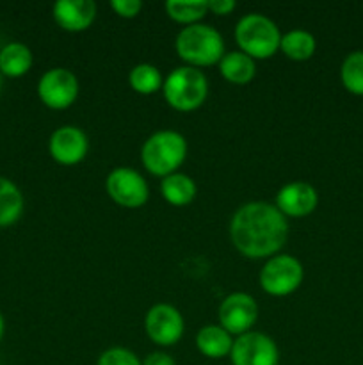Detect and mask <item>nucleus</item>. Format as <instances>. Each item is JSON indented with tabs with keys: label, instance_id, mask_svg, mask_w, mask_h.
<instances>
[{
	"label": "nucleus",
	"instance_id": "16",
	"mask_svg": "<svg viewBox=\"0 0 363 365\" xmlns=\"http://www.w3.org/2000/svg\"><path fill=\"white\" fill-rule=\"evenodd\" d=\"M32 61L34 57L25 43L11 41L0 50V73L11 78L23 77L32 68Z\"/></svg>",
	"mask_w": 363,
	"mask_h": 365
},
{
	"label": "nucleus",
	"instance_id": "11",
	"mask_svg": "<svg viewBox=\"0 0 363 365\" xmlns=\"http://www.w3.org/2000/svg\"><path fill=\"white\" fill-rule=\"evenodd\" d=\"M219 324L230 335L251 331L258 319V305L248 292H231L219 305Z\"/></svg>",
	"mask_w": 363,
	"mask_h": 365
},
{
	"label": "nucleus",
	"instance_id": "2",
	"mask_svg": "<svg viewBox=\"0 0 363 365\" xmlns=\"http://www.w3.org/2000/svg\"><path fill=\"white\" fill-rule=\"evenodd\" d=\"M174 48L187 66L194 68L219 64L224 56L223 36L217 29L205 24L187 25L182 29L174 39Z\"/></svg>",
	"mask_w": 363,
	"mask_h": 365
},
{
	"label": "nucleus",
	"instance_id": "12",
	"mask_svg": "<svg viewBox=\"0 0 363 365\" xmlns=\"http://www.w3.org/2000/svg\"><path fill=\"white\" fill-rule=\"evenodd\" d=\"M89 141L84 130L73 125L56 128L48 139V152L56 163L63 166H75L88 155Z\"/></svg>",
	"mask_w": 363,
	"mask_h": 365
},
{
	"label": "nucleus",
	"instance_id": "22",
	"mask_svg": "<svg viewBox=\"0 0 363 365\" xmlns=\"http://www.w3.org/2000/svg\"><path fill=\"white\" fill-rule=\"evenodd\" d=\"M128 82H130V88L139 95H153L164 86V78L159 68L148 63H141L132 68L128 73Z\"/></svg>",
	"mask_w": 363,
	"mask_h": 365
},
{
	"label": "nucleus",
	"instance_id": "26",
	"mask_svg": "<svg viewBox=\"0 0 363 365\" xmlns=\"http://www.w3.org/2000/svg\"><path fill=\"white\" fill-rule=\"evenodd\" d=\"M206 6H209L210 13L217 14V16H226V14L233 13L237 4H235L233 0H209Z\"/></svg>",
	"mask_w": 363,
	"mask_h": 365
},
{
	"label": "nucleus",
	"instance_id": "4",
	"mask_svg": "<svg viewBox=\"0 0 363 365\" xmlns=\"http://www.w3.org/2000/svg\"><path fill=\"white\" fill-rule=\"evenodd\" d=\"M235 41L253 59H269L280 50L281 32L265 14L249 13L235 25Z\"/></svg>",
	"mask_w": 363,
	"mask_h": 365
},
{
	"label": "nucleus",
	"instance_id": "20",
	"mask_svg": "<svg viewBox=\"0 0 363 365\" xmlns=\"http://www.w3.org/2000/svg\"><path fill=\"white\" fill-rule=\"evenodd\" d=\"M317 41L305 29H292L281 36L280 50L290 61H308L315 53Z\"/></svg>",
	"mask_w": 363,
	"mask_h": 365
},
{
	"label": "nucleus",
	"instance_id": "27",
	"mask_svg": "<svg viewBox=\"0 0 363 365\" xmlns=\"http://www.w3.org/2000/svg\"><path fill=\"white\" fill-rule=\"evenodd\" d=\"M142 365H177V364H174L173 356L167 355V353L153 351L142 360Z\"/></svg>",
	"mask_w": 363,
	"mask_h": 365
},
{
	"label": "nucleus",
	"instance_id": "15",
	"mask_svg": "<svg viewBox=\"0 0 363 365\" xmlns=\"http://www.w3.org/2000/svg\"><path fill=\"white\" fill-rule=\"evenodd\" d=\"M196 348L206 359L219 360L230 356L233 339L221 324H206L196 335Z\"/></svg>",
	"mask_w": 363,
	"mask_h": 365
},
{
	"label": "nucleus",
	"instance_id": "29",
	"mask_svg": "<svg viewBox=\"0 0 363 365\" xmlns=\"http://www.w3.org/2000/svg\"><path fill=\"white\" fill-rule=\"evenodd\" d=\"M2 78H4V75L0 73V91H2Z\"/></svg>",
	"mask_w": 363,
	"mask_h": 365
},
{
	"label": "nucleus",
	"instance_id": "5",
	"mask_svg": "<svg viewBox=\"0 0 363 365\" xmlns=\"http://www.w3.org/2000/svg\"><path fill=\"white\" fill-rule=\"evenodd\" d=\"M164 98L173 109L180 113H191L209 96V81L199 68L178 66L164 78Z\"/></svg>",
	"mask_w": 363,
	"mask_h": 365
},
{
	"label": "nucleus",
	"instance_id": "14",
	"mask_svg": "<svg viewBox=\"0 0 363 365\" xmlns=\"http://www.w3.org/2000/svg\"><path fill=\"white\" fill-rule=\"evenodd\" d=\"M96 4L93 0H59L53 4V20L68 32L85 31L96 20Z\"/></svg>",
	"mask_w": 363,
	"mask_h": 365
},
{
	"label": "nucleus",
	"instance_id": "1",
	"mask_svg": "<svg viewBox=\"0 0 363 365\" xmlns=\"http://www.w3.org/2000/svg\"><path fill=\"white\" fill-rule=\"evenodd\" d=\"M230 237L235 248L248 259H270L287 242L288 221L273 203L249 202L235 210L230 221Z\"/></svg>",
	"mask_w": 363,
	"mask_h": 365
},
{
	"label": "nucleus",
	"instance_id": "24",
	"mask_svg": "<svg viewBox=\"0 0 363 365\" xmlns=\"http://www.w3.org/2000/svg\"><path fill=\"white\" fill-rule=\"evenodd\" d=\"M96 365H142L139 356L127 348H109L98 356Z\"/></svg>",
	"mask_w": 363,
	"mask_h": 365
},
{
	"label": "nucleus",
	"instance_id": "17",
	"mask_svg": "<svg viewBox=\"0 0 363 365\" xmlns=\"http://www.w3.org/2000/svg\"><path fill=\"white\" fill-rule=\"evenodd\" d=\"M160 192H162L164 200L169 205L185 207L194 202L196 195H198V187H196V182L189 175L177 171V173H171L162 178Z\"/></svg>",
	"mask_w": 363,
	"mask_h": 365
},
{
	"label": "nucleus",
	"instance_id": "19",
	"mask_svg": "<svg viewBox=\"0 0 363 365\" xmlns=\"http://www.w3.org/2000/svg\"><path fill=\"white\" fill-rule=\"evenodd\" d=\"M25 200L20 187L13 180L0 177V228L16 223L23 214Z\"/></svg>",
	"mask_w": 363,
	"mask_h": 365
},
{
	"label": "nucleus",
	"instance_id": "7",
	"mask_svg": "<svg viewBox=\"0 0 363 365\" xmlns=\"http://www.w3.org/2000/svg\"><path fill=\"white\" fill-rule=\"evenodd\" d=\"M105 191L114 203L125 209H139L149 198L148 182L134 168H114L105 178Z\"/></svg>",
	"mask_w": 363,
	"mask_h": 365
},
{
	"label": "nucleus",
	"instance_id": "6",
	"mask_svg": "<svg viewBox=\"0 0 363 365\" xmlns=\"http://www.w3.org/2000/svg\"><path fill=\"white\" fill-rule=\"evenodd\" d=\"M305 278V269L295 257L281 253L267 259L260 271V287L269 296H288L298 291Z\"/></svg>",
	"mask_w": 363,
	"mask_h": 365
},
{
	"label": "nucleus",
	"instance_id": "18",
	"mask_svg": "<svg viewBox=\"0 0 363 365\" xmlns=\"http://www.w3.org/2000/svg\"><path fill=\"white\" fill-rule=\"evenodd\" d=\"M219 71L223 78H226L231 84L244 86L253 81L256 73V64L253 57L248 53L235 50V52L224 53L223 59L219 61Z\"/></svg>",
	"mask_w": 363,
	"mask_h": 365
},
{
	"label": "nucleus",
	"instance_id": "8",
	"mask_svg": "<svg viewBox=\"0 0 363 365\" xmlns=\"http://www.w3.org/2000/svg\"><path fill=\"white\" fill-rule=\"evenodd\" d=\"M80 86L77 75L68 68H50L38 82L39 100L53 110L68 109L77 100Z\"/></svg>",
	"mask_w": 363,
	"mask_h": 365
},
{
	"label": "nucleus",
	"instance_id": "23",
	"mask_svg": "<svg viewBox=\"0 0 363 365\" xmlns=\"http://www.w3.org/2000/svg\"><path fill=\"white\" fill-rule=\"evenodd\" d=\"M340 78L349 93L363 96V50H356L345 57L340 68Z\"/></svg>",
	"mask_w": 363,
	"mask_h": 365
},
{
	"label": "nucleus",
	"instance_id": "25",
	"mask_svg": "<svg viewBox=\"0 0 363 365\" xmlns=\"http://www.w3.org/2000/svg\"><path fill=\"white\" fill-rule=\"evenodd\" d=\"M110 7L121 18H135L142 9L141 0H112Z\"/></svg>",
	"mask_w": 363,
	"mask_h": 365
},
{
	"label": "nucleus",
	"instance_id": "10",
	"mask_svg": "<svg viewBox=\"0 0 363 365\" xmlns=\"http://www.w3.org/2000/svg\"><path fill=\"white\" fill-rule=\"evenodd\" d=\"M144 328L149 341L169 348L184 337L185 323L180 310L167 303H159V305H153L146 314Z\"/></svg>",
	"mask_w": 363,
	"mask_h": 365
},
{
	"label": "nucleus",
	"instance_id": "21",
	"mask_svg": "<svg viewBox=\"0 0 363 365\" xmlns=\"http://www.w3.org/2000/svg\"><path fill=\"white\" fill-rule=\"evenodd\" d=\"M164 7L171 20L184 24L185 27L199 24V20H203L209 13L206 0H167Z\"/></svg>",
	"mask_w": 363,
	"mask_h": 365
},
{
	"label": "nucleus",
	"instance_id": "13",
	"mask_svg": "<svg viewBox=\"0 0 363 365\" xmlns=\"http://www.w3.org/2000/svg\"><path fill=\"white\" fill-rule=\"evenodd\" d=\"M319 195L308 182H290L278 191L276 203L285 217H306L317 209Z\"/></svg>",
	"mask_w": 363,
	"mask_h": 365
},
{
	"label": "nucleus",
	"instance_id": "9",
	"mask_svg": "<svg viewBox=\"0 0 363 365\" xmlns=\"http://www.w3.org/2000/svg\"><path fill=\"white\" fill-rule=\"evenodd\" d=\"M230 359L231 365H278L280 349L269 335L251 330L235 339Z\"/></svg>",
	"mask_w": 363,
	"mask_h": 365
},
{
	"label": "nucleus",
	"instance_id": "3",
	"mask_svg": "<svg viewBox=\"0 0 363 365\" xmlns=\"http://www.w3.org/2000/svg\"><path fill=\"white\" fill-rule=\"evenodd\" d=\"M187 157V141L177 130H159L141 148L142 166L155 177L177 173Z\"/></svg>",
	"mask_w": 363,
	"mask_h": 365
},
{
	"label": "nucleus",
	"instance_id": "28",
	"mask_svg": "<svg viewBox=\"0 0 363 365\" xmlns=\"http://www.w3.org/2000/svg\"><path fill=\"white\" fill-rule=\"evenodd\" d=\"M4 331H6V321H4V316L0 314V341L4 337Z\"/></svg>",
	"mask_w": 363,
	"mask_h": 365
}]
</instances>
